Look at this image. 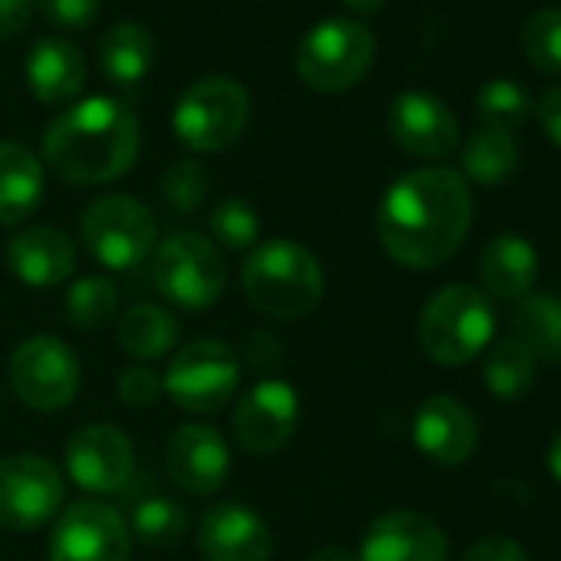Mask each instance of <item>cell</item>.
<instances>
[{
    "label": "cell",
    "instance_id": "d6a6232c",
    "mask_svg": "<svg viewBox=\"0 0 561 561\" xmlns=\"http://www.w3.org/2000/svg\"><path fill=\"white\" fill-rule=\"evenodd\" d=\"M211 238L228 251H244L261 238V218L248 198H225L208 215Z\"/></svg>",
    "mask_w": 561,
    "mask_h": 561
},
{
    "label": "cell",
    "instance_id": "2e32d148",
    "mask_svg": "<svg viewBox=\"0 0 561 561\" xmlns=\"http://www.w3.org/2000/svg\"><path fill=\"white\" fill-rule=\"evenodd\" d=\"M165 472L188 495H211L231 472L225 436L208 423H182L165 443Z\"/></svg>",
    "mask_w": 561,
    "mask_h": 561
},
{
    "label": "cell",
    "instance_id": "ac0fdd59",
    "mask_svg": "<svg viewBox=\"0 0 561 561\" xmlns=\"http://www.w3.org/2000/svg\"><path fill=\"white\" fill-rule=\"evenodd\" d=\"M271 528L244 502H215L198 522L205 561H271Z\"/></svg>",
    "mask_w": 561,
    "mask_h": 561
},
{
    "label": "cell",
    "instance_id": "9a60e30c",
    "mask_svg": "<svg viewBox=\"0 0 561 561\" xmlns=\"http://www.w3.org/2000/svg\"><path fill=\"white\" fill-rule=\"evenodd\" d=\"M387 129L403 152L420 159H446L459 149V119L426 90L400 93L387 110Z\"/></svg>",
    "mask_w": 561,
    "mask_h": 561
},
{
    "label": "cell",
    "instance_id": "ba28073f",
    "mask_svg": "<svg viewBox=\"0 0 561 561\" xmlns=\"http://www.w3.org/2000/svg\"><path fill=\"white\" fill-rule=\"evenodd\" d=\"M238 383H241L238 351L215 337L185 344L172 357V364L162 377V390L169 393V400L179 410H188L198 416L221 413L228 407V400H234Z\"/></svg>",
    "mask_w": 561,
    "mask_h": 561
},
{
    "label": "cell",
    "instance_id": "f35d334b",
    "mask_svg": "<svg viewBox=\"0 0 561 561\" xmlns=\"http://www.w3.org/2000/svg\"><path fill=\"white\" fill-rule=\"evenodd\" d=\"M34 14V0H0V41L27 31Z\"/></svg>",
    "mask_w": 561,
    "mask_h": 561
},
{
    "label": "cell",
    "instance_id": "ab89813d",
    "mask_svg": "<svg viewBox=\"0 0 561 561\" xmlns=\"http://www.w3.org/2000/svg\"><path fill=\"white\" fill-rule=\"evenodd\" d=\"M538 123H541V129H545V136L561 149V87H554V90H548L541 100H538Z\"/></svg>",
    "mask_w": 561,
    "mask_h": 561
},
{
    "label": "cell",
    "instance_id": "83f0119b",
    "mask_svg": "<svg viewBox=\"0 0 561 561\" xmlns=\"http://www.w3.org/2000/svg\"><path fill=\"white\" fill-rule=\"evenodd\" d=\"M518 165V142L505 129L479 126L462 146V172L479 185H502Z\"/></svg>",
    "mask_w": 561,
    "mask_h": 561
},
{
    "label": "cell",
    "instance_id": "f546056e",
    "mask_svg": "<svg viewBox=\"0 0 561 561\" xmlns=\"http://www.w3.org/2000/svg\"><path fill=\"white\" fill-rule=\"evenodd\" d=\"M518 44L538 73L561 77V8L531 11L518 27Z\"/></svg>",
    "mask_w": 561,
    "mask_h": 561
},
{
    "label": "cell",
    "instance_id": "8d00e7d4",
    "mask_svg": "<svg viewBox=\"0 0 561 561\" xmlns=\"http://www.w3.org/2000/svg\"><path fill=\"white\" fill-rule=\"evenodd\" d=\"M238 360H244V367H248L251 374H274V370L280 367V347H277V341H274L267 331H254V334L244 341Z\"/></svg>",
    "mask_w": 561,
    "mask_h": 561
},
{
    "label": "cell",
    "instance_id": "3957f363",
    "mask_svg": "<svg viewBox=\"0 0 561 561\" xmlns=\"http://www.w3.org/2000/svg\"><path fill=\"white\" fill-rule=\"evenodd\" d=\"M241 288L261 314L274 321H298L324 298V267L305 244L271 238L244 257Z\"/></svg>",
    "mask_w": 561,
    "mask_h": 561
},
{
    "label": "cell",
    "instance_id": "8fae6325",
    "mask_svg": "<svg viewBox=\"0 0 561 561\" xmlns=\"http://www.w3.org/2000/svg\"><path fill=\"white\" fill-rule=\"evenodd\" d=\"M64 502V479L54 462L18 453L0 459V528L34 531L47 525Z\"/></svg>",
    "mask_w": 561,
    "mask_h": 561
},
{
    "label": "cell",
    "instance_id": "6da1fadb",
    "mask_svg": "<svg viewBox=\"0 0 561 561\" xmlns=\"http://www.w3.org/2000/svg\"><path fill=\"white\" fill-rule=\"evenodd\" d=\"M472 215L476 202L466 175L449 165H426L387 188L377 208V238L397 264L430 271L462 248Z\"/></svg>",
    "mask_w": 561,
    "mask_h": 561
},
{
    "label": "cell",
    "instance_id": "e0dca14e",
    "mask_svg": "<svg viewBox=\"0 0 561 561\" xmlns=\"http://www.w3.org/2000/svg\"><path fill=\"white\" fill-rule=\"evenodd\" d=\"M446 531L423 512L397 508L370 522L357 561H446Z\"/></svg>",
    "mask_w": 561,
    "mask_h": 561
},
{
    "label": "cell",
    "instance_id": "44dd1931",
    "mask_svg": "<svg viewBox=\"0 0 561 561\" xmlns=\"http://www.w3.org/2000/svg\"><path fill=\"white\" fill-rule=\"evenodd\" d=\"M27 87L47 106L73 103L87 87L83 50L64 37H41L27 54Z\"/></svg>",
    "mask_w": 561,
    "mask_h": 561
},
{
    "label": "cell",
    "instance_id": "d4e9b609",
    "mask_svg": "<svg viewBox=\"0 0 561 561\" xmlns=\"http://www.w3.org/2000/svg\"><path fill=\"white\" fill-rule=\"evenodd\" d=\"M512 337L522 341L541 364H561V298L554 291H531L512 311Z\"/></svg>",
    "mask_w": 561,
    "mask_h": 561
},
{
    "label": "cell",
    "instance_id": "b9f144b4",
    "mask_svg": "<svg viewBox=\"0 0 561 561\" xmlns=\"http://www.w3.org/2000/svg\"><path fill=\"white\" fill-rule=\"evenodd\" d=\"M548 472L554 476V482L561 485V430L554 433V439H551V446H548Z\"/></svg>",
    "mask_w": 561,
    "mask_h": 561
},
{
    "label": "cell",
    "instance_id": "d6986e66",
    "mask_svg": "<svg viewBox=\"0 0 561 561\" xmlns=\"http://www.w3.org/2000/svg\"><path fill=\"white\" fill-rule=\"evenodd\" d=\"M413 443L436 466H462L479 446L476 413L456 397L436 393L413 416Z\"/></svg>",
    "mask_w": 561,
    "mask_h": 561
},
{
    "label": "cell",
    "instance_id": "e575fe53",
    "mask_svg": "<svg viewBox=\"0 0 561 561\" xmlns=\"http://www.w3.org/2000/svg\"><path fill=\"white\" fill-rule=\"evenodd\" d=\"M116 390H119V400H123L126 407H139V410L156 407L159 397L165 393V390H162V377H159L156 370H149V367H126V370L119 374Z\"/></svg>",
    "mask_w": 561,
    "mask_h": 561
},
{
    "label": "cell",
    "instance_id": "30bf717a",
    "mask_svg": "<svg viewBox=\"0 0 561 561\" xmlns=\"http://www.w3.org/2000/svg\"><path fill=\"white\" fill-rule=\"evenodd\" d=\"M80 360L60 337H27L11 357V387L21 403L41 413L70 407L80 393Z\"/></svg>",
    "mask_w": 561,
    "mask_h": 561
},
{
    "label": "cell",
    "instance_id": "d590c367",
    "mask_svg": "<svg viewBox=\"0 0 561 561\" xmlns=\"http://www.w3.org/2000/svg\"><path fill=\"white\" fill-rule=\"evenodd\" d=\"M37 8L64 31H87L100 18V0H37Z\"/></svg>",
    "mask_w": 561,
    "mask_h": 561
},
{
    "label": "cell",
    "instance_id": "7402d4cb",
    "mask_svg": "<svg viewBox=\"0 0 561 561\" xmlns=\"http://www.w3.org/2000/svg\"><path fill=\"white\" fill-rule=\"evenodd\" d=\"M482 291L499 301H522L535 291L538 280V251L522 234H495L479 254Z\"/></svg>",
    "mask_w": 561,
    "mask_h": 561
},
{
    "label": "cell",
    "instance_id": "7bdbcfd3",
    "mask_svg": "<svg viewBox=\"0 0 561 561\" xmlns=\"http://www.w3.org/2000/svg\"><path fill=\"white\" fill-rule=\"evenodd\" d=\"M344 4H347L357 18H374V14L383 11L387 0H344Z\"/></svg>",
    "mask_w": 561,
    "mask_h": 561
},
{
    "label": "cell",
    "instance_id": "836d02e7",
    "mask_svg": "<svg viewBox=\"0 0 561 561\" xmlns=\"http://www.w3.org/2000/svg\"><path fill=\"white\" fill-rule=\"evenodd\" d=\"M159 192L172 211L179 215L198 211L208 195V169L198 159H179L162 172Z\"/></svg>",
    "mask_w": 561,
    "mask_h": 561
},
{
    "label": "cell",
    "instance_id": "4fadbf2b",
    "mask_svg": "<svg viewBox=\"0 0 561 561\" xmlns=\"http://www.w3.org/2000/svg\"><path fill=\"white\" fill-rule=\"evenodd\" d=\"M129 548L126 518L96 499L67 505L50 535V561H129Z\"/></svg>",
    "mask_w": 561,
    "mask_h": 561
},
{
    "label": "cell",
    "instance_id": "7a4b0ae2",
    "mask_svg": "<svg viewBox=\"0 0 561 561\" xmlns=\"http://www.w3.org/2000/svg\"><path fill=\"white\" fill-rule=\"evenodd\" d=\"M139 142V116L123 96H90L47 126L44 162L70 185H106L133 169Z\"/></svg>",
    "mask_w": 561,
    "mask_h": 561
},
{
    "label": "cell",
    "instance_id": "4dcf8cb0",
    "mask_svg": "<svg viewBox=\"0 0 561 561\" xmlns=\"http://www.w3.org/2000/svg\"><path fill=\"white\" fill-rule=\"evenodd\" d=\"M116 311H119V291L103 274L80 277L67 295V318L80 331L106 328L116 318Z\"/></svg>",
    "mask_w": 561,
    "mask_h": 561
},
{
    "label": "cell",
    "instance_id": "52a82bcc",
    "mask_svg": "<svg viewBox=\"0 0 561 561\" xmlns=\"http://www.w3.org/2000/svg\"><path fill=\"white\" fill-rule=\"evenodd\" d=\"M228 280V267L215 241L195 231H179L156 248L152 285L159 295L179 308L205 311L211 308Z\"/></svg>",
    "mask_w": 561,
    "mask_h": 561
},
{
    "label": "cell",
    "instance_id": "1f68e13d",
    "mask_svg": "<svg viewBox=\"0 0 561 561\" xmlns=\"http://www.w3.org/2000/svg\"><path fill=\"white\" fill-rule=\"evenodd\" d=\"M531 110L535 106H531L528 90L512 80H489L476 93V116L482 119V126H492V129L512 133L528 123Z\"/></svg>",
    "mask_w": 561,
    "mask_h": 561
},
{
    "label": "cell",
    "instance_id": "5b68a950",
    "mask_svg": "<svg viewBox=\"0 0 561 561\" xmlns=\"http://www.w3.org/2000/svg\"><path fill=\"white\" fill-rule=\"evenodd\" d=\"M377 57L374 34L351 18L321 21L298 47V77L318 93H344L357 87Z\"/></svg>",
    "mask_w": 561,
    "mask_h": 561
},
{
    "label": "cell",
    "instance_id": "277c9868",
    "mask_svg": "<svg viewBox=\"0 0 561 561\" xmlns=\"http://www.w3.org/2000/svg\"><path fill=\"white\" fill-rule=\"evenodd\" d=\"M495 334V308L482 288L446 285L420 311V347L433 364L462 367L476 360Z\"/></svg>",
    "mask_w": 561,
    "mask_h": 561
},
{
    "label": "cell",
    "instance_id": "9c48e42d",
    "mask_svg": "<svg viewBox=\"0 0 561 561\" xmlns=\"http://www.w3.org/2000/svg\"><path fill=\"white\" fill-rule=\"evenodd\" d=\"M80 234L103 267L129 271L156 251L159 221L152 208L133 195H103L83 211Z\"/></svg>",
    "mask_w": 561,
    "mask_h": 561
},
{
    "label": "cell",
    "instance_id": "74e56055",
    "mask_svg": "<svg viewBox=\"0 0 561 561\" xmlns=\"http://www.w3.org/2000/svg\"><path fill=\"white\" fill-rule=\"evenodd\" d=\"M459 561H528V551L515 538L489 535V538H479Z\"/></svg>",
    "mask_w": 561,
    "mask_h": 561
},
{
    "label": "cell",
    "instance_id": "484cf974",
    "mask_svg": "<svg viewBox=\"0 0 561 561\" xmlns=\"http://www.w3.org/2000/svg\"><path fill=\"white\" fill-rule=\"evenodd\" d=\"M535 380H538V360L531 357V351L515 341V337H505L499 341L485 364H482V383L492 397H499L502 403H518L525 400L531 390H535Z\"/></svg>",
    "mask_w": 561,
    "mask_h": 561
},
{
    "label": "cell",
    "instance_id": "7c38bea8",
    "mask_svg": "<svg viewBox=\"0 0 561 561\" xmlns=\"http://www.w3.org/2000/svg\"><path fill=\"white\" fill-rule=\"evenodd\" d=\"M301 400L288 380H257L231 410V436L251 456H271L285 449L298 430Z\"/></svg>",
    "mask_w": 561,
    "mask_h": 561
},
{
    "label": "cell",
    "instance_id": "f1b7e54d",
    "mask_svg": "<svg viewBox=\"0 0 561 561\" xmlns=\"http://www.w3.org/2000/svg\"><path fill=\"white\" fill-rule=\"evenodd\" d=\"M188 508L172 495H146L133 505L129 531L152 548H169L185 535Z\"/></svg>",
    "mask_w": 561,
    "mask_h": 561
},
{
    "label": "cell",
    "instance_id": "8992f818",
    "mask_svg": "<svg viewBox=\"0 0 561 561\" xmlns=\"http://www.w3.org/2000/svg\"><path fill=\"white\" fill-rule=\"evenodd\" d=\"M248 116H251V96L238 80L205 77L179 96L172 126L188 149L221 152L241 139Z\"/></svg>",
    "mask_w": 561,
    "mask_h": 561
},
{
    "label": "cell",
    "instance_id": "5bb4252c",
    "mask_svg": "<svg viewBox=\"0 0 561 561\" xmlns=\"http://www.w3.org/2000/svg\"><path fill=\"white\" fill-rule=\"evenodd\" d=\"M136 469L133 443L110 423H90L67 443V472L87 492H119L129 485Z\"/></svg>",
    "mask_w": 561,
    "mask_h": 561
},
{
    "label": "cell",
    "instance_id": "4316f807",
    "mask_svg": "<svg viewBox=\"0 0 561 561\" xmlns=\"http://www.w3.org/2000/svg\"><path fill=\"white\" fill-rule=\"evenodd\" d=\"M119 344L136 360H159L179 344V321L159 305H136L119 318Z\"/></svg>",
    "mask_w": 561,
    "mask_h": 561
},
{
    "label": "cell",
    "instance_id": "cb8c5ba5",
    "mask_svg": "<svg viewBox=\"0 0 561 561\" xmlns=\"http://www.w3.org/2000/svg\"><path fill=\"white\" fill-rule=\"evenodd\" d=\"M156 64V37L136 21H123L106 31L100 44V67L119 90H136Z\"/></svg>",
    "mask_w": 561,
    "mask_h": 561
},
{
    "label": "cell",
    "instance_id": "60d3db41",
    "mask_svg": "<svg viewBox=\"0 0 561 561\" xmlns=\"http://www.w3.org/2000/svg\"><path fill=\"white\" fill-rule=\"evenodd\" d=\"M305 561H357V554H351L347 548L328 545V548H318V551H311Z\"/></svg>",
    "mask_w": 561,
    "mask_h": 561
},
{
    "label": "cell",
    "instance_id": "ffe728a7",
    "mask_svg": "<svg viewBox=\"0 0 561 561\" xmlns=\"http://www.w3.org/2000/svg\"><path fill=\"white\" fill-rule=\"evenodd\" d=\"M11 271L31 288H57L73 274L77 248L67 238V231L50 225H31L21 234H14L8 248Z\"/></svg>",
    "mask_w": 561,
    "mask_h": 561
},
{
    "label": "cell",
    "instance_id": "603a6c76",
    "mask_svg": "<svg viewBox=\"0 0 561 561\" xmlns=\"http://www.w3.org/2000/svg\"><path fill=\"white\" fill-rule=\"evenodd\" d=\"M44 198V165L24 142H0V225L27 221Z\"/></svg>",
    "mask_w": 561,
    "mask_h": 561
}]
</instances>
